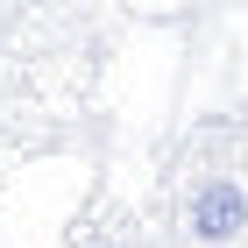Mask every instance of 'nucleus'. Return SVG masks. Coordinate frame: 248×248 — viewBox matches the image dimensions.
<instances>
[{
    "label": "nucleus",
    "instance_id": "nucleus-1",
    "mask_svg": "<svg viewBox=\"0 0 248 248\" xmlns=\"http://www.w3.org/2000/svg\"><path fill=\"white\" fill-rule=\"evenodd\" d=\"M170 248H248V114L191 128L163 163Z\"/></svg>",
    "mask_w": 248,
    "mask_h": 248
}]
</instances>
